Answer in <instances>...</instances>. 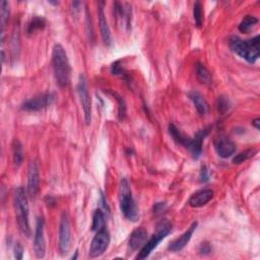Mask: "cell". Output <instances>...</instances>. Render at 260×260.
I'll return each mask as SVG.
<instances>
[{
	"instance_id": "ba28073f",
	"label": "cell",
	"mask_w": 260,
	"mask_h": 260,
	"mask_svg": "<svg viewBox=\"0 0 260 260\" xmlns=\"http://www.w3.org/2000/svg\"><path fill=\"white\" fill-rule=\"evenodd\" d=\"M78 92L81 104L83 106L84 114H85V121L86 124H89L91 121V103H90V97L87 90V81L84 74H81L79 84H78Z\"/></svg>"
},
{
	"instance_id": "e0dca14e",
	"label": "cell",
	"mask_w": 260,
	"mask_h": 260,
	"mask_svg": "<svg viewBox=\"0 0 260 260\" xmlns=\"http://www.w3.org/2000/svg\"><path fill=\"white\" fill-rule=\"evenodd\" d=\"M188 97L192 101L195 109L199 115L204 116L209 111V104L204 97L197 90H191L188 92Z\"/></svg>"
},
{
	"instance_id": "7a4b0ae2",
	"label": "cell",
	"mask_w": 260,
	"mask_h": 260,
	"mask_svg": "<svg viewBox=\"0 0 260 260\" xmlns=\"http://www.w3.org/2000/svg\"><path fill=\"white\" fill-rule=\"evenodd\" d=\"M231 50L238 56L245 59L248 63H255L260 55V37L256 36L250 40H242L238 37H232L229 42Z\"/></svg>"
},
{
	"instance_id": "4316f807",
	"label": "cell",
	"mask_w": 260,
	"mask_h": 260,
	"mask_svg": "<svg viewBox=\"0 0 260 260\" xmlns=\"http://www.w3.org/2000/svg\"><path fill=\"white\" fill-rule=\"evenodd\" d=\"M256 153H257V151L254 150V148H250V150H246L244 152H241L236 157H234L233 163L234 164H242V163L246 162L247 160H249L250 158L254 157L256 155Z\"/></svg>"
},
{
	"instance_id": "7402d4cb",
	"label": "cell",
	"mask_w": 260,
	"mask_h": 260,
	"mask_svg": "<svg viewBox=\"0 0 260 260\" xmlns=\"http://www.w3.org/2000/svg\"><path fill=\"white\" fill-rule=\"evenodd\" d=\"M12 159L15 167H20L24 160V150L20 140L14 139L12 142Z\"/></svg>"
},
{
	"instance_id": "44dd1931",
	"label": "cell",
	"mask_w": 260,
	"mask_h": 260,
	"mask_svg": "<svg viewBox=\"0 0 260 260\" xmlns=\"http://www.w3.org/2000/svg\"><path fill=\"white\" fill-rule=\"evenodd\" d=\"M106 228V217L104 212L99 209L96 210L92 216V224H91V230L94 232H98L102 229Z\"/></svg>"
},
{
	"instance_id": "277c9868",
	"label": "cell",
	"mask_w": 260,
	"mask_h": 260,
	"mask_svg": "<svg viewBox=\"0 0 260 260\" xmlns=\"http://www.w3.org/2000/svg\"><path fill=\"white\" fill-rule=\"evenodd\" d=\"M119 202L123 216L131 221H136L139 217L138 207L132 196L131 188L127 179L123 178L119 185Z\"/></svg>"
},
{
	"instance_id": "8992f818",
	"label": "cell",
	"mask_w": 260,
	"mask_h": 260,
	"mask_svg": "<svg viewBox=\"0 0 260 260\" xmlns=\"http://www.w3.org/2000/svg\"><path fill=\"white\" fill-rule=\"evenodd\" d=\"M110 233L109 231L104 228L98 232H96V236L92 239L90 247H89V257L96 258L104 254V252L108 249L110 244Z\"/></svg>"
},
{
	"instance_id": "d4e9b609",
	"label": "cell",
	"mask_w": 260,
	"mask_h": 260,
	"mask_svg": "<svg viewBox=\"0 0 260 260\" xmlns=\"http://www.w3.org/2000/svg\"><path fill=\"white\" fill-rule=\"evenodd\" d=\"M258 23V20L253 15H246L241 24L239 25V31L242 33H247L252 27Z\"/></svg>"
},
{
	"instance_id": "83f0119b",
	"label": "cell",
	"mask_w": 260,
	"mask_h": 260,
	"mask_svg": "<svg viewBox=\"0 0 260 260\" xmlns=\"http://www.w3.org/2000/svg\"><path fill=\"white\" fill-rule=\"evenodd\" d=\"M193 17L196 27H200L202 25V20H203V12H202V6L199 1H196L194 3L193 7Z\"/></svg>"
},
{
	"instance_id": "5bb4252c",
	"label": "cell",
	"mask_w": 260,
	"mask_h": 260,
	"mask_svg": "<svg viewBox=\"0 0 260 260\" xmlns=\"http://www.w3.org/2000/svg\"><path fill=\"white\" fill-rule=\"evenodd\" d=\"M196 227H197V222L196 221L192 222V225L190 226V228L186 232H184L179 238H177L174 241H172V242L169 245V247H168V249L171 252L181 251L185 246H186L189 243V241H190L194 231L196 230Z\"/></svg>"
},
{
	"instance_id": "cb8c5ba5",
	"label": "cell",
	"mask_w": 260,
	"mask_h": 260,
	"mask_svg": "<svg viewBox=\"0 0 260 260\" xmlns=\"http://www.w3.org/2000/svg\"><path fill=\"white\" fill-rule=\"evenodd\" d=\"M45 26H46L45 18L40 17V16H35V17L32 18L31 22L28 24L27 34L28 35H33L37 31L43 30L45 28Z\"/></svg>"
},
{
	"instance_id": "6da1fadb",
	"label": "cell",
	"mask_w": 260,
	"mask_h": 260,
	"mask_svg": "<svg viewBox=\"0 0 260 260\" xmlns=\"http://www.w3.org/2000/svg\"><path fill=\"white\" fill-rule=\"evenodd\" d=\"M52 65L55 80L61 87H66L70 82V64L67 54L60 44H56L52 51Z\"/></svg>"
},
{
	"instance_id": "4fadbf2b",
	"label": "cell",
	"mask_w": 260,
	"mask_h": 260,
	"mask_svg": "<svg viewBox=\"0 0 260 260\" xmlns=\"http://www.w3.org/2000/svg\"><path fill=\"white\" fill-rule=\"evenodd\" d=\"M40 186V173L38 165L35 161H31L29 165V172H28V187L27 191L30 197L35 198L39 192Z\"/></svg>"
},
{
	"instance_id": "52a82bcc",
	"label": "cell",
	"mask_w": 260,
	"mask_h": 260,
	"mask_svg": "<svg viewBox=\"0 0 260 260\" xmlns=\"http://www.w3.org/2000/svg\"><path fill=\"white\" fill-rule=\"evenodd\" d=\"M58 247L61 254L68 253L71 244V233L69 217L66 212H63L60 218L59 233H58Z\"/></svg>"
},
{
	"instance_id": "9c48e42d",
	"label": "cell",
	"mask_w": 260,
	"mask_h": 260,
	"mask_svg": "<svg viewBox=\"0 0 260 260\" xmlns=\"http://www.w3.org/2000/svg\"><path fill=\"white\" fill-rule=\"evenodd\" d=\"M55 100V96L52 92H44V94L36 96L27 102H25L22 106V109L28 112H36V111H41L50 105Z\"/></svg>"
},
{
	"instance_id": "603a6c76",
	"label": "cell",
	"mask_w": 260,
	"mask_h": 260,
	"mask_svg": "<svg viewBox=\"0 0 260 260\" xmlns=\"http://www.w3.org/2000/svg\"><path fill=\"white\" fill-rule=\"evenodd\" d=\"M0 7H1V43L4 42V30L9 20V14H10V8L9 3L5 0H2L0 3Z\"/></svg>"
},
{
	"instance_id": "f546056e",
	"label": "cell",
	"mask_w": 260,
	"mask_h": 260,
	"mask_svg": "<svg viewBox=\"0 0 260 260\" xmlns=\"http://www.w3.org/2000/svg\"><path fill=\"white\" fill-rule=\"evenodd\" d=\"M230 108V102L229 100L226 98V97H218V100H217V109L219 112L221 114H225L227 111L229 110Z\"/></svg>"
},
{
	"instance_id": "d590c367",
	"label": "cell",
	"mask_w": 260,
	"mask_h": 260,
	"mask_svg": "<svg viewBox=\"0 0 260 260\" xmlns=\"http://www.w3.org/2000/svg\"><path fill=\"white\" fill-rule=\"evenodd\" d=\"M252 125H253L257 130H259V128H260V119H259V118H255L254 120H252Z\"/></svg>"
},
{
	"instance_id": "ac0fdd59",
	"label": "cell",
	"mask_w": 260,
	"mask_h": 260,
	"mask_svg": "<svg viewBox=\"0 0 260 260\" xmlns=\"http://www.w3.org/2000/svg\"><path fill=\"white\" fill-rule=\"evenodd\" d=\"M98 15H99V26H100L102 40L106 46H110L111 43H112V39H111V32H110V28L107 22L103 6L99 7Z\"/></svg>"
},
{
	"instance_id": "f1b7e54d",
	"label": "cell",
	"mask_w": 260,
	"mask_h": 260,
	"mask_svg": "<svg viewBox=\"0 0 260 260\" xmlns=\"http://www.w3.org/2000/svg\"><path fill=\"white\" fill-rule=\"evenodd\" d=\"M112 95L118 102V117H119V120L122 121V120H124V118L126 116V104H125L124 100L122 99V97L117 95L116 92H112Z\"/></svg>"
},
{
	"instance_id": "e575fe53",
	"label": "cell",
	"mask_w": 260,
	"mask_h": 260,
	"mask_svg": "<svg viewBox=\"0 0 260 260\" xmlns=\"http://www.w3.org/2000/svg\"><path fill=\"white\" fill-rule=\"evenodd\" d=\"M71 5H72V10H73V12H79V11H80V8H81V6H82V2H80V1H74V2L71 3Z\"/></svg>"
},
{
	"instance_id": "3957f363",
	"label": "cell",
	"mask_w": 260,
	"mask_h": 260,
	"mask_svg": "<svg viewBox=\"0 0 260 260\" xmlns=\"http://www.w3.org/2000/svg\"><path fill=\"white\" fill-rule=\"evenodd\" d=\"M28 191L23 187H17L13 195V204L18 227L26 237L31 236V228L29 221V200Z\"/></svg>"
},
{
	"instance_id": "9a60e30c",
	"label": "cell",
	"mask_w": 260,
	"mask_h": 260,
	"mask_svg": "<svg viewBox=\"0 0 260 260\" xmlns=\"http://www.w3.org/2000/svg\"><path fill=\"white\" fill-rule=\"evenodd\" d=\"M147 241V232L143 228L135 229L128 240V248L130 251L140 250Z\"/></svg>"
},
{
	"instance_id": "d6986e66",
	"label": "cell",
	"mask_w": 260,
	"mask_h": 260,
	"mask_svg": "<svg viewBox=\"0 0 260 260\" xmlns=\"http://www.w3.org/2000/svg\"><path fill=\"white\" fill-rule=\"evenodd\" d=\"M115 15L118 21L127 29H130V23H131V8H124L123 4L116 2L115 3Z\"/></svg>"
},
{
	"instance_id": "30bf717a",
	"label": "cell",
	"mask_w": 260,
	"mask_h": 260,
	"mask_svg": "<svg viewBox=\"0 0 260 260\" xmlns=\"http://www.w3.org/2000/svg\"><path fill=\"white\" fill-rule=\"evenodd\" d=\"M209 132H210V127L200 129L193 138L187 137L186 141H185L183 146L186 147L190 152L193 159L197 160L200 157L202 153V142L204 138H206V136L209 134Z\"/></svg>"
},
{
	"instance_id": "484cf974",
	"label": "cell",
	"mask_w": 260,
	"mask_h": 260,
	"mask_svg": "<svg viewBox=\"0 0 260 260\" xmlns=\"http://www.w3.org/2000/svg\"><path fill=\"white\" fill-rule=\"evenodd\" d=\"M169 133L171 135V137L173 138V140L180 145H184L185 141H186L187 137L184 136L183 133L180 131V130L174 125V124H170L169 125Z\"/></svg>"
},
{
	"instance_id": "5b68a950",
	"label": "cell",
	"mask_w": 260,
	"mask_h": 260,
	"mask_svg": "<svg viewBox=\"0 0 260 260\" xmlns=\"http://www.w3.org/2000/svg\"><path fill=\"white\" fill-rule=\"evenodd\" d=\"M172 231V224L168 220H162L157 226V233L154 234L150 239L146 241L144 246L139 250L136 259L141 260L150 256V254L158 247L162 240H164Z\"/></svg>"
},
{
	"instance_id": "d6a6232c",
	"label": "cell",
	"mask_w": 260,
	"mask_h": 260,
	"mask_svg": "<svg viewBox=\"0 0 260 260\" xmlns=\"http://www.w3.org/2000/svg\"><path fill=\"white\" fill-rule=\"evenodd\" d=\"M23 255H24V248L21 245V243H15L14 245V257L16 259H23Z\"/></svg>"
},
{
	"instance_id": "836d02e7",
	"label": "cell",
	"mask_w": 260,
	"mask_h": 260,
	"mask_svg": "<svg viewBox=\"0 0 260 260\" xmlns=\"http://www.w3.org/2000/svg\"><path fill=\"white\" fill-rule=\"evenodd\" d=\"M166 207V203L165 202H158L155 204V207H154V213L155 214H158L160 212H162Z\"/></svg>"
},
{
	"instance_id": "1f68e13d",
	"label": "cell",
	"mask_w": 260,
	"mask_h": 260,
	"mask_svg": "<svg viewBox=\"0 0 260 260\" xmlns=\"http://www.w3.org/2000/svg\"><path fill=\"white\" fill-rule=\"evenodd\" d=\"M198 251L201 255H208L212 252V246L208 242H203L200 244Z\"/></svg>"
},
{
	"instance_id": "2e32d148",
	"label": "cell",
	"mask_w": 260,
	"mask_h": 260,
	"mask_svg": "<svg viewBox=\"0 0 260 260\" xmlns=\"http://www.w3.org/2000/svg\"><path fill=\"white\" fill-rule=\"evenodd\" d=\"M214 197V191L212 189H201L191 195L189 198V206L192 208H201L206 206Z\"/></svg>"
},
{
	"instance_id": "8fae6325",
	"label": "cell",
	"mask_w": 260,
	"mask_h": 260,
	"mask_svg": "<svg viewBox=\"0 0 260 260\" xmlns=\"http://www.w3.org/2000/svg\"><path fill=\"white\" fill-rule=\"evenodd\" d=\"M214 146L217 154L222 158L228 159L232 157L236 152V144L224 134H219L214 139Z\"/></svg>"
},
{
	"instance_id": "7c38bea8",
	"label": "cell",
	"mask_w": 260,
	"mask_h": 260,
	"mask_svg": "<svg viewBox=\"0 0 260 260\" xmlns=\"http://www.w3.org/2000/svg\"><path fill=\"white\" fill-rule=\"evenodd\" d=\"M44 219L42 217L37 218L36 231L34 236V250L37 258H44L46 253V242L44 236Z\"/></svg>"
},
{
	"instance_id": "4dcf8cb0",
	"label": "cell",
	"mask_w": 260,
	"mask_h": 260,
	"mask_svg": "<svg viewBox=\"0 0 260 260\" xmlns=\"http://www.w3.org/2000/svg\"><path fill=\"white\" fill-rule=\"evenodd\" d=\"M199 181L201 183H207L210 181V174H209V170L206 166H202L201 167V171L199 174Z\"/></svg>"
},
{
	"instance_id": "ffe728a7",
	"label": "cell",
	"mask_w": 260,
	"mask_h": 260,
	"mask_svg": "<svg viewBox=\"0 0 260 260\" xmlns=\"http://www.w3.org/2000/svg\"><path fill=\"white\" fill-rule=\"evenodd\" d=\"M196 77L200 84L209 86L212 84V73L202 63L196 64Z\"/></svg>"
}]
</instances>
